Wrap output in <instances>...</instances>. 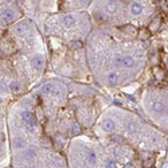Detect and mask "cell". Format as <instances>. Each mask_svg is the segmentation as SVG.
<instances>
[{"mask_svg":"<svg viewBox=\"0 0 168 168\" xmlns=\"http://www.w3.org/2000/svg\"><path fill=\"white\" fill-rule=\"evenodd\" d=\"M136 65V61L132 55H122V61H121V67L124 69H130Z\"/></svg>","mask_w":168,"mask_h":168,"instance_id":"obj_9","label":"cell"},{"mask_svg":"<svg viewBox=\"0 0 168 168\" xmlns=\"http://www.w3.org/2000/svg\"><path fill=\"white\" fill-rule=\"evenodd\" d=\"M71 46H73V48H79L81 47V42H71Z\"/></svg>","mask_w":168,"mask_h":168,"instance_id":"obj_22","label":"cell"},{"mask_svg":"<svg viewBox=\"0 0 168 168\" xmlns=\"http://www.w3.org/2000/svg\"><path fill=\"white\" fill-rule=\"evenodd\" d=\"M7 90H8V86L6 85V82H4V81H1V79H0V92L6 93Z\"/></svg>","mask_w":168,"mask_h":168,"instance_id":"obj_18","label":"cell"},{"mask_svg":"<svg viewBox=\"0 0 168 168\" xmlns=\"http://www.w3.org/2000/svg\"><path fill=\"white\" fill-rule=\"evenodd\" d=\"M79 132H81V127H79V124L74 122L73 125H71V133H73V135H78Z\"/></svg>","mask_w":168,"mask_h":168,"instance_id":"obj_16","label":"cell"},{"mask_svg":"<svg viewBox=\"0 0 168 168\" xmlns=\"http://www.w3.org/2000/svg\"><path fill=\"white\" fill-rule=\"evenodd\" d=\"M129 10H130V14L135 16H139L143 14L144 11V6L143 3H140V1H133V3L129 4Z\"/></svg>","mask_w":168,"mask_h":168,"instance_id":"obj_7","label":"cell"},{"mask_svg":"<svg viewBox=\"0 0 168 168\" xmlns=\"http://www.w3.org/2000/svg\"><path fill=\"white\" fill-rule=\"evenodd\" d=\"M27 168H38V165L36 164H30V165H27Z\"/></svg>","mask_w":168,"mask_h":168,"instance_id":"obj_24","label":"cell"},{"mask_svg":"<svg viewBox=\"0 0 168 168\" xmlns=\"http://www.w3.org/2000/svg\"><path fill=\"white\" fill-rule=\"evenodd\" d=\"M35 156H36V149L35 148H26V151H24V157L26 159L32 160Z\"/></svg>","mask_w":168,"mask_h":168,"instance_id":"obj_13","label":"cell"},{"mask_svg":"<svg viewBox=\"0 0 168 168\" xmlns=\"http://www.w3.org/2000/svg\"><path fill=\"white\" fill-rule=\"evenodd\" d=\"M10 89L12 90L14 93H19L20 92V85L16 81H12V82L10 83Z\"/></svg>","mask_w":168,"mask_h":168,"instance_id":"obj_15","label":"cell"},{"mask_svg":"<svg viewBox=\"0 0 168 168\" xmlns=\"http://www.w3.org/2000/svg\"><path fill=\"white\" fill-rule=\"evenodd\" d=\"M30 63H31L32 69L41 71V70H43V67H45V58H43V55H41V54H35L31 57Z\"/></svg>","mask_w":168,"mask_h":168,"instance_id":"obj_1","label":"cell"},{"mask_svg":"<svg viewBox=\"0 0 168 168\" xmlns=\"http://www.w3.org/2000/svg\"><path fill=\"white\" fill-rule=\"evenodd\" d=\"M101 127L105 132L113 133L114 130H116V122H114L112 118H104V120L101 121Z\"/></svg>","mask_w":168,"mask_h":168,"instance_id":"obj_5","label":"cell"},{"mask_svg":"<svg viewBox=\"0 0 168 168\" xmlns=\"http://www.w3.org/2000/svg\"><path fill=\"white\" fill-rule=\"evenodd\" d=\"M0 55H1V53H0Z\"/></svg>","mask_w":168,"mask_h":168,"instance_id":"obj_27","label":"cell"},{"mask_svg":"<svg viewBox=\"0 0 168 168\" xmlns=\"http://www.w3.org/2000/svg\"><path fill=\"white\" fill-rule=\"evenodd\" d=\"M61 22L63 23L65 27L71 28V27L77 26L78 19H77V16L74 15V14H65V15H62V18H61Z\"/></svg>","mask_w":168,"mask_h":168,"instance_id":"obj_2","label":"cell"},{"mask_svg":"<svg viewBox=\"0 0 168 168\" xmlns=\"http://www.w3.org/2000/svg\"><path fill=\"white\" fill-rule=\"evenodd\" d=\"M105 165H106V168H116V164H114V162H112L110 159H108V160H106Z\"/></svg>","mask_w":168,"mask_h":168,"instance_id":"obj_19","label":"cell"},{"mask_svg":"<svg viewBox=\"0 0 168 168\" xmlns=\"http://www.w3.org/2000/svg\"><path fill=\"white\" fill-rule=\"evenodd\" d=\"M148 35H149V32L147 30H141L140 31V38H148Z\"/></svg>","mask_w":168,"mask_h":168,"instance_id":"obj_20","label":"cell"},{"mask_svg":"<svg viewBox=\"0 0 168 168\" xmlns=\"http://www.w3.org/2000/svg\"><path fill=\"white\" fill-rule=\"evenodd\" d=\"M12 147L15 149H23L27 147V140L24 137H20V136H16L12 139Z\"/></svg>","mask_w":168,"mask_h":168,"instance_id":"obj_10","label":"cell"},{"mask_svg":"<svg viewBox=\"0 0 168 168\" xmlns=\"http://www.w3.org/2000/svg\"><path fill=\"white\" fill-rule=\"evenodd\" d=\"M28 24L30 23L27 22V20H23V22L18 23V24H15V27H14V32H16L18 35H24L30 28Z\"/></svg>","mask_w":168,"mask_h":168,"instance_id":"obj_6","label":"cell"},{"mask_svg":"<svg viewBox=\"0 0 168 168\" xmlns=\"http://www.w3.org/2000/svg\"><path fill=\"white\" fill-rule=\"evenodd\" d=\"M153 73H155V75L157 77V79H163V77H164V73H163V71H157V70H155Z\"/></svg>","mask_w":168,"mask_h":168,"instance_id":"obj_21","label":"cell"},{"mask_svg":"<svg viewBox=\"0 0 168 168\" xmlns=\"http://www.w3.org/2000/svg\"><path fill=\"white\" fill-rule=\"evenodd\" d=\"M0 153H1V144H0Z\"/></svg>","mask_w":168,"mask_h":168,"instance_id":"obj_26","label":"cell"},{"mask_svg":"<svg viewBox=\"0 0 168 168\" xmlns=\"http://www.w3.org/2000/svg\"><path fill=\"white\" fill-rule=\"evenodd\" d=\"M118 79H120V77H118V74L116 73V71H110V73L106 75V82H108V85H116V83H118Z\"/></svg>","mask_w":168,"mask_h":168,"instance_id":"obj_11","label":"cell"},{"mask_svg":"<svg viewBox=\"0 0 168 168\" xmlns=\"http://www.w3.org/2000/svg\"><path fill=\"white\" fill-rule=\"evenodd\" d=\"M159 26H160V19L153 20L152 24H151V30H152V31H156V30L159 28Z\"/></svg>","mask_w":168,"mask_h":168,"instance_id":"obj_17","label":"cell"},{"mask_svg":"<svg viewBox=\"0 0 168 168\" xmlns=\"http://www.w3.org/2000/svg\"><path fill=\"white\" fill-rule=\"evenodd\" d=\"M113 140H116V141H118L120 144H122V141H124V139L122 137H120V136H114L113 137Z\"/></svg>","mask_w":168,"mask_h":168,"instance_id":"obj_23","label":"cell"},{"mask_svg":"<svg viewBox=\"0 0 168 168\" xmlns=\"http://www.w3.org/2000/svg\"><path fill=\"white\" fill-rule=\"evenodd\" d=\"M125 168H135V167H133V165H132V164H128Z\"/></svg>","mask_w":168,"mask_h":168,"instance_id":"obj_25","label":"cell"},{"mask_svg":"<svg viewBox=\"0 0 168 168\" xmlns=\"http://www.w3.org/2000/svg\"><path fill=\"white\" fill-rule=\"evenodd\" d=\"M24 129L30 135H35L36 133V124H24Z\"/></svg>","mask_w":168,"mask_h":168,"instance_id":"obj_14","label":"cell"},{"mask_svg":"<svg viewBox=\"0 0 168 168\" xmlns=\"http://www.w3.org/2000/svg\"><path fill=\"white\" fill-rule=\"evenodd\" d=\"M0 16H1V19L4 20V23H12L16 18L15 11H14L12 8H6V10H3Z\"/></svg>","mask_w":168,"mask_h":168,"instance_id":"obj_4","label":"cell"},{"mask_svg":"<svg viewBox=\"0 0 168 168\" xmlns=\"http://www.w3.org/2000/svg\"><path fill=\"white\" fill-rule=\"evenodd\" d=\"M102 4H104V6H102V10L108 14V15L114 14L118 10V7H120L118 1H106V3H102Z\"/></svg>","mask_w":168,"mask_h":168,"instance_id":"obj_3","label":"cell"},{"mask_svg":"<svg viewBox=\"0 0 168 168\" xmlns=\"http://www.w3.org/2000/svg\"><path fill=\"white\" fill-rule=\"evenodd\" d=\"M20 120L24 124H36V118L34 117V114L30 110H23L20 112Z\"/></svg>","mask_w":168,"mask_h":168,"instance_id":"obj_8","label":"cell"},{"mask_svg":"<svg viewBox=\"0 0 168 168\" xmlns=\"http://www.w3.org/2000/svg\"><path fill=\"white\" fill-rule=\"evenodd\" d=\"M42 90H43L45 94H53V93H55V85L53 82H47L43 85Z\"/></svg>","mask_w":168,"mask_h":168,"instance_id":"obj_12","label":"cell"}]
</instances>
